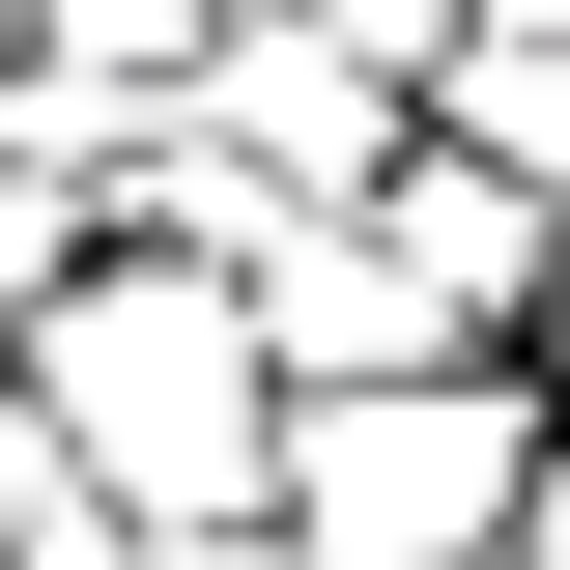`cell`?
I'll return each instance as SVG.
<instances>
[{"mask_svg": "<svg viewBox=\"0 0 570 570\" xmlns=\"http://www.w3.org/2000/svg\"><path fill=\"white\" fill-rule=\"evenodd\" d=\"M456 570H513V542H456Z\"/></svg>", "mask_w": 570, "mask_h": 570, "instance_id": "cell-6", "label": "cell"}, {"mask_svg": "<svg viewBox=\"0 0 570 570\" xmlns=\"http://www.w3.org/2000/svg\"><path fill=\"white\" fill-rule=\"evenodd\" d=\"M542 228H570V200H542Z\"/></svg>", "mask_w": 570, "mask_h": 570, "instance_id": "cell-7", "label": "cell"}, {"mask_svg": "<svg viewBox=\"0 0 570 570\" xmlns=\"http://www.w3.org/2000/svg\"><path fill=\"white\" fill-rule=\"evenodd\" d=\"M0 542H29V570L86 542V456H58V428H0Z\"/></svg>", "mask_w": 570, "mask_h": 570, "instance_id": "cell-3", "label": "cell"}, {"mask_svg": "<svg viewBox=\"0 0 570 570\" xmlns=\"http://www.w3.org/2000/svg\"><path fill=\"white\" fill-rule=\"evenodd\" d=\"M115 570H314L285 513H171V542H115Z\"/></svg>", "mask_w": 570, "mask_h": 570, "instance_id": "cell-4", "label": "cell"}, {"mask_svg": "<svg viewBox=\"0 0 570 570\" xmlns=\"http://www.w3.org/2000/svg\"><path fill=\"white\" fill-rule=\"evenodd\" d=\"M513 485H542V400H485V371H343L257 456V513L314 570H456V542H513Z\"/></svg>", "mask_w": 570, "mask_h": 570, "instance_id": "cell-2", "label": "cell"}, {"mask_svg": "<svg viewBox=\"0 0 570 570\" xmlns=\"http://www.w3.org/2000/svg\"><path fill=\"white\" fill-rule=\"evenodd\" d=\"M485 29H513V58H570V0H485Z\"/></svg>", "mask_w": 570, "mask_h": 570, "instance_id": "cell-5", "label": "cell"}, {"mask_svg": "<svg viewBox=\"0 0 570 570\" xmlns=\"http://www.w3.org/2000/svg\"><path fill=\"white\" fill-rule=\"evenodd\" d=\"M29 428H58L86 485L171 542V513H257L285 371H257V314H228V257H115V285H58V343H29Z\"/></svg>", "mask_w": 570, "mask_h": 570, "instance_id": "cell-1", "label": "cell"}]
</instances>
